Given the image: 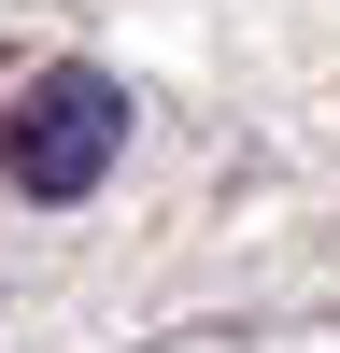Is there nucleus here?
Segmentation results:
<instances>
[{"mask_svg": "<svg viewBox=\"0 0 340 353\" xmlns=\"http://www.w3.org/2000/svg\"><path fill=\"white\" fill-rule=\"evenodd\" d=\"M113 156H128V85H113V71H43L15 113H0V184L43 198V212L100 198Z\"/></svg>", "mask_w": 340, "mask_h": 353, "instance_id": "1", "label": "nucleus"}]
</instances>
